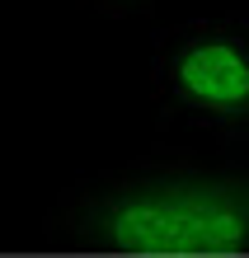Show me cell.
Segmentation results:
<instances>
[{
	"label": "cell",
	"instance_id": "cell-1",
	"mask_svg": "<svg viewBox=\"0 0 249 258\" xmlns=\"http://www.w3.org/2000/svg\"><path fill=\"white\" fill-rule=\"evenodd\" d=\"M42 235L75 258H249V164L141 155L71 183Z\"/></svg>",
	"mask_w": 249,
	"mask_h": 258
},
{
	"label": "cell",
	"instance_id": "cell-2",
	"mask_svg": "<svg viewBox=\"0 0 249 258\" xmlns=\"http://www.w3.org/2000/svg\"><path fill=\"white\" fill-rule=\"evenodd\" d=\"M151 99L165 122H183L216 141H249V10L165 28Z\"/></svg>",
	"mask_w": 249,
	"mask_h": 258
},
{
	"label": "cell",
	"instance_id": "cell-3",
	"mask_svg": "<svg viewBox=\"0 0 249 258\" xmlns=\"http://www.w3.org/2000/svg\"><path fill=\"white\" fill-rule=\"evenodd\" d=\"M80 5L99 10V14H113V19H132V14L155 10V0H80Z\"/></svg>",
	"mask_w": 249,
	"mask_h": 258
}]
</instances>
